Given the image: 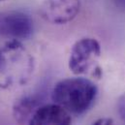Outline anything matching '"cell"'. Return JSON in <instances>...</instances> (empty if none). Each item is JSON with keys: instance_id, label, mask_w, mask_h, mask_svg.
Segmentation results:
<instances>
[{"instance_id": "obj_1", "label": "cell", "mask_w": 125, "mask_h": 125, "mask_svg": "<svg viewBox=\"0 0 125 125\" xmlns=\"http://www.w3.org/2000/svg\"><path fill=\"white\" fill-rule=\"evenodd\" d=\"M35 60L20 41H8L0 48V81L4 87L25 85L31 80Z\"/></svg>"}, {"instance_id": "obj_2", "label": "cell", "mask_w": 125, "mask_h": 125, "mask_svg": "<svg viewBox=\"0 0 125 125\" xmlns=\"http://www.w3.org/2000/svg\"><path fill=\"white\" fill-rule=\"evenodd\" d=\"M97 95V85L91 80L77 76L57 82L52 90V100L71 115H80L90 110Z\"/></svg>"}, {"instance_id": "obj_3", "label": "cell", "mask_w": 125, "mask_h": 125, "mask_svg": "<svg viewBox=\"0 0 125 125\" xmlns=\"http://www.w3.org/2000/svg\"><path fill=\"white\" fill-rule=\"evenodd\" d=\"M102 53L100 43L91 37H83L78 40L71 48L68 59L69 70L75 76L91 74L100 79L102 69L97 64Z\"/></svg>"}, {"instance_id": "obj_4", "label": "cell", "mask_w": 125, "mask_h": 125, "mask_svg": "<svg viewBox=\"0 0 125 125\" xmlns=\"http://www.w3.org/2000/svg\"><path fill=\"white\" fill-rule=\"evenodd\" d=\"M34 33L31 16L20 10L0 11V41H25Z\"/></svg>"}, {"instance_id": "obj_5", "label": "cell", "mask_w": 125, "mask_h": 125, "mask_svg": "<svg viewBox=\"0 0 125 125\" xmlns=\"http://www.w3.org/2000/svg\"><path fill=\"white\" fill-rule=\"evenodd\" d=\"M81 7V0H43L39 15L49 23L67 24L79 16Z\"/></svg>"}, {"instance_id": "obj_6", "label": "cell", "mask_w": 125, "mask_h": 125, "mask_svg": "<svg viewBox=\"0 0 125 125\" xmlns=\"http://www.w3.org/2000/svg\"><path fill=\"white\" fill-rule=\"evenodd\" d=\"M72 115L59 105L46 104L40 106L27 125H71Z\"/></svg>"}, {"instance_id": "obj_7", "label": "cell", "mask_w": 125, "mask_h": 125, "mask_svg": "<svg viewBox=\"0 0 125 125\" xmlns=\"http://www.w3.org/2000/svg\"><path fill=\"white\" fill-rule=\"evenodd\" d=\"M42 106L40 98L36 95H26L18 99L13 106V115L20 125L28 124L37 109Z\"/></svg>"}, {"instance_id": "obj_8", "label": "cell", "mask_w": 125, "mask_h": 125, "mask_svg": "<svg viewBox=\"0 0 125 125\" xmlns=\"http://www.w3.org/2000/svg\"><path fill=\"white\" fill-rule=\"evenodd\" d=\"M117 112L122 120L125 122V93L122 94L117 101Z\"/></svg>"}, {"instance_id": "obj_9", "label": "cell", "mask_w": 125, "mask_h": 125, "mask_svg": "<svg viewBox=\"0 0 125 125\" xmlns=\"http://www.w3.org/2000/svg\"><path fill=\"white\" fill-rule=\"evenodd\" d=\"M91 125H116L114 119L109 118V117H101L95 120Z\"/></svg>"}, {"instance_id": "obj_10", "label": "cell", "mask_w": 125, "mask_h": 125, "mask_svg": "<svg viewBox=\"0 0 125 125\" xmlns=\"http://www.w3.org/2000/svg\"><path fill=\"white\" fill-rule=\"evenodd\" d=\"M114 2H115V5L118 6L119 8L125 9V0H114Z\"/></svg>"}, {"instance_id": "obj_11", "label": "cell", "mask_w": 125, "mask_h": 125, "mask_svg": "<svg viewBox=\"0 0 125 125\" xmlns=\"http://www.w3.org/2000/svg\"><path fill=\"white\" fill-rule=\"evenodd\" d=\"M0 1H4V0H0Z\"/></svg>"}]
</instances>
